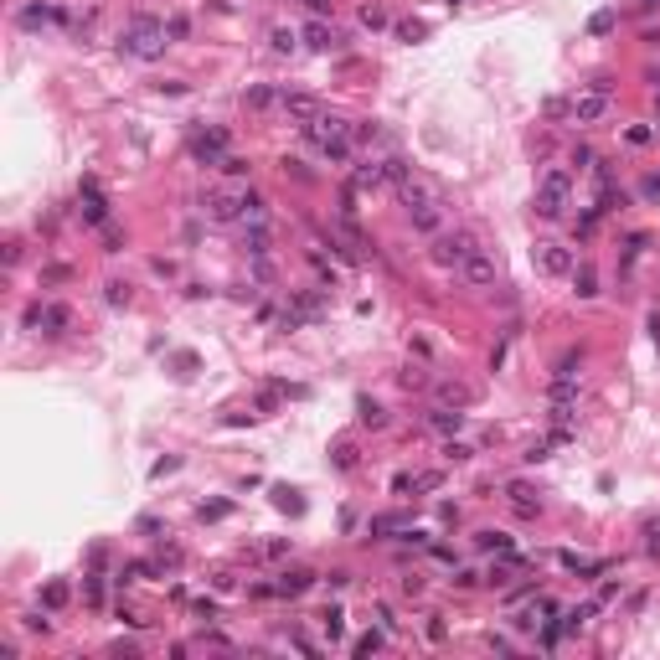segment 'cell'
Segmentation results:
<instances>
[{
	"instance_id": "34",
	"label": "cell",
	"mask_w": 660,
	"mask_h": 660,
	"mask_svg": "<svg viewBox=\"0 0 660 660\" xmlns=\"http://www.w3.org/2000/svg\"><path fill=\"white\" fill-rule=\"evenodd\" d=\"M470 454H475V449H470V444H459V438H449V444H444V459H449V465H465Z\"/></svg>"
},
{
	"instance_id": "39",
	"label": "cell",
	"mask_w": 660,
	"mask_h": 660,
	"mask_svg": "<svg viewBox=\"0 0 660 660\" xmlns=\"http://www.w3.org/2000/svg\"><path fill=\"white\" fill-rule=\"evenodd\" d=\"M588 31H593V36H604V31H614V11H599V16L588 21Z\"/></svg>"
},
{
	"instance_id": "53",
	"label": "cell",
	"mask_w": 660,
	"mask_h": 660,
	"mask_svg": "<svg viewBox=\"0 0 660 660\" xmlns=\"http://www.w3.org/2000/svg\"><path fill=\"white\" fill-rule=\"evenodd\" d=\"M650 341L660 346V310H650Z\"/></svg>"
},
{
	"instance_id": "40",
	"label": "cell",
	"mask_w": 660,
	"mask_h": 660,
	"mask_svg": "<svg viewBox=\"0 0 660 660\" xmlns=\"http://www.w3.org/2000/svg\"><path fill=\"white\" fill-rule=\"evenodd\" d=\"M398 382H403V387H428V371H423V366H408Z\"/></svg>"
},
{
	"instance_id": "46",
	"label": "cell",
	"mask_w": 660,
	"mask_h": 660,
	"mask_svg": "<svg viewBox=\"0 0 660 660\" xmlns=\"http://www.w3.org/2000/svg\"><path fill=\"white\" fill-rule=\"evenodd\" d=\"M573 165H578V170H583V165H599V155H593L588 145H578V150H573Z\"/></svg>"
},
{
	"instance_id": "28",
	"label": "cell",
	"mask_w": 660,
	"mask_h": 660,
	"mask_svg": "<svg viewBox=\"0 0 660 660\" xmlns=\"http://www.w3.org/2000/svg\"><path fill=\"white\" fill-rule=\"evenodd\" d=\"M475 542H480V552H500V557L511 552V537H505V532H480Z\"/></svg>"
},
{
	"instance_id": "37",
	"label": "cell",
	"mask_w": 660,
	"mask_h": 660,
	"mask_svg": "<svg viewBox=\"0 0 660 660\" xmlns=\"http://www.w3.org/2000/svg\"><path fill=\"white\" fill-rule=\"evenodd\" d=\"M361 26H371V31H382V26H387V11H377V6H366V11H361Z\"/></svg>"
},
{
	"instance_id": "17",
	"label": "cell",
	"mask_w": 660,
	"mask_h": 660,
	"mask_svg": "<svg viewBox=\"0 0 660 660\" xmlns=\"http://www.w3.org/2000/svg\"><path fill=\"white\" fill-rule=\"evenodd\" d=\"M423 423H428L433 433H444V438H454L459 428H465V413H459V408H433V413L423 418Z\"/></svg>"
},
{
	"instance_id": "15",
	"label": "cell",
	"mask_w": 660,
	"mask_h": 660,
	"mask_svg": "<svg viewBox=\"0 0 660 660\" xmlns=\"http://www.w3.org/2000/svg\"><path fill=\"white\" fill-rule=\"evenodd\" d=\"M377 186H387V165L366 155V160L356 165V175H351V191H377Z\"/></svg>"
},
{
	"instance_id": "31",
	"label": "cell",
	"mask_w": 660,
	"mask_h": 660,
	"mask_svg": "<svg viewBox=\"0 0 660 660\" xmlns=\"http://www.w3.org/2000/svg\"><path fill=\"white\" fill-rule=\"evenodd\" d=\"M103 299L114 304V310H119V304H129V284H124V279H108V284H103Z\"/></svg>"
},
{
	"instance_id": "43",
	"label": "cell",
	"mask_w": 660,
	"mask_h": 660,
	"mask_svg": "<svg viewBox=\"0 0 660 660\" xmlns=\"http://www.w3.org/2000/svg\"><path fill=\"white\" fill-rule=\"evenodd\" d=\"M165 31H170V41H186L191 26H186V16H170V21H165Z\"/></svg>"
},
{
	"instance_id": "24",
	"label": "cell",
	"mask_w": 660,
	"mask_h": 660,
	"mask_svg": "<svg viewBox=\"0 0 660 660\" xmlns=\"http://www.w3.org/2000/svg\"><path fill=\"white\" fill-rule=\"evenodd\" d=\"M408 516L403 511H387V516H371V537H392V532H408Z\"/></svg>"
},
{
	"instance_id": "50",
	"label": "cell",
	"mask_w": 660,
	"mask_h": 660,
	"mask_svg": "<svg viewBox=\"0 0 660 660\" xmlns=\"http://www.w3.org/2000/svg\"><path fill=\"white\" fill-rule=\"evenodd\" d=\"M83 593H88V604H103V583H98V578H88V588H83Z\"/></svg>"
},
{
	"instance_id": "54",
	"label": "cell",
	"mask_w": 660,
	"mask_h": 660,
	"mask_svg": "<svg viewBox=\"0 0 660 660\" xmlns=\"http://www.w3.org/2000/svg\"><path fill=\"white\" fill-rule=\"evenodd\" d=\"M304 6H310L315 16H325V11H330V0H304Z\"/></svg>"
},
{
	"instance_id": "52",
	"label": "cell",
	"mask_w": 660,
	"mask_h": 660,
	"mask_svg": "<svg viewBox=\"0 0 660 660\" xmlns=\"http://www.w3.org/2000/svg\"><path fill=\"white\" fill-rule=\"evenodd\" d=\"M175 366H181V377H191V371H196V356H191V351H181V356H175Z\"/></svg>"
},
{
	"instance_id": "27",
	"label": "cell",
	"mask_w": 660,
	"mask_h": 660,
	"mask_svg": "<svg viewBox=\"0 0 660 660\" xmlns=\"http://www.w3.org/2000/svg\"><path fill=\"white\" fill-rule=\"evenodd\" d=\"M279 98H284V93H274V88H263V83H258V88H248V93H243V103H248V108H274Z\"/></svg>"
},
{
	"instance_id": "45",
	"label": "cell",
	"mask_w": 660,
	"mask_h": 660,
	"mask_svg": "<svg viewBox=\"0 0 660 660\" xmlns=\"http://www.w3.org/2000/svg\"><path fill=\"white\" fill-rule=\"evenodd\" d=\"M269 41H274V52H289V47H294V31H284V26H279Z\"/></svg>"
},
{
	"instance_id": "12",
	"label": "cell",
	"mask_w": 660,
	"mask_h": 660,
	"mask_svg": "<svg viewBox=\"0 0 660 660\" xmlns=\"http://www.w3.org/2000/svg\"><path fill=\"white\" fill-rule=\"evenodd\" d=\"M341 135H351V124L346 119H336V114H320L315 124H304V140H310V145H330V140H341Z\"/></svg>"
},
{
	"instance_id": "48",
	"label": "cell",
	"mask_w": 660,
	"mask_h": 660,
	"mask_svg": "<svg viewBox=\"0 0 660 660\" xmlns=\"http://www.w3.org/2000/svg\"><path fill=\"white\" fill-rule=\"evenodd\" d=\"M624 140H629V145H650V129H645V124H634V129H629Z\"/></svg>"
},
{
	"instance_id": "25",
	"label": "cell",
	"mask_w": 660,
	"mask_h": 660,
	"mask_svg": "<svg viewBox=\"0 0 660 660\" xmlns=\"http://www.w3.org/2000/svg\"><path fill=\"white\" fill-rule=\"evenodd\" d=\"M330 465H336V470H356V465H361V454H356V444H346V438H341V444L330 449Z\"/></svg>"
},
{
	"instance_id": "29",
	"label": "cell",
	"mask_w": 660,
	"mask_h": 660,
	"mask_svg": "<svg viewBox=\"0 0 660 660\" xmlns=\"http://www.w3.org/2000/svg\"><path fill=\"white\" fill-rule=\"evenodd\" d=\"M68 599H73V593H68V583H62V578H52L47 588H41V604H47V609H62Z\"/></svg>"
},
{
	"instance_id": "47",
	"label": "cell",
	"mask_w": 660,
	"mask_h": 660,
	"mask_svg": "<svg viewBox=\"0 0 660 660\" xmlns=\"http://www.w3.org/2000/svg\"><path fill=\"white\" fill-rule=\"evenodd\" d=\"M454 583H459V588H475V583H480V573H475V567H459Z\"/></svg>"
},
{
	"instance_id": "5",
	"label": "cell",
	"mask_w": 660,
	"mask_h": 660,
	"mask_svg": "<svg viewBox=\"0 0 660 660\" xmlns=\"http://www.w3.org/2000/svg\"><path fill=\"white\" fill-rule=\"evenodd\" d=\"M202 217L207 222H243V191H207Z\"/></svg>"
},
{
	"instance_id": "18",
	"label": "cell",
	"mask_w": 660,
	"mask_h": 660,
	"mask_svg": "<svg viewBox=\"0 0 660 660\" xmlns=\"http://www.w3.org/2000/svg\"><path fill=\"white\" fill-rule=\"evenodd\" d=\"M547 403H552V408H578V377H552Z\"/></svg>"
},
{
	"instance_id": "30",
	"label": "cell",
	"mask_w": 660,
	"mask_h": 660,
	"mask_svg": "<svg viewBox=\"0 0 660 660\" xmlns=\"http://www.w3.org/2000/svg\"><path fill=\"white\" fill-rule=\"evenodd\" d=\"M320 629L330 634V640H341V634H346V614H341V609H325V614H320Z\"/></svg>"
},
{
	"instance_id": "42",
	"label": "cell",
	"mask_w": 660,
	"mask_h": 660,
	"mask_svg": "<svg viewBox=\"0 0 660 660\" xmlns=\"http://www.w3.org/2000/svg\"><path fill=\"white\" fill-rule=\"evenodd\" d=\"M217 170H227V175H248L253 165H248L243 155H227V160H222V165H217Z\"/></svg>"
},
{
	"instance_id": "32",
	"label": "cell",
	"mask_w": 660,
	"mask_h": 660,
	"mask_svg": "<svg viewBox=\"0 0 660 660\" xmlns=\"http://www.w3.org/2000/svg\"><path fill=\"white\" fill-rule=\"evenodd\" d=\"M423 36H428L423 21H398V41H423Z\"/></svg>"
},
{
	"instance_id": "36",
	"label": "cell",
	"mask_w": 660,
	"mask_h": 660,
	"mask_svg": "<svg viewBox=\"0 0 660 660\" xmlns=\"http://www.w3.org/2000/svg\"><path fill=\"white\" fill-rule=\"evenodd\" d=\"M645 552L660 562V521H645Z\"/></svg>"
},
{
	"instance_id": "26",
	"label": "cell",
	"mask_w": 660,
	"mask_h": 660,
	"mask_svg": "<svg viewBox=\"0 0 660 660\" xmlns=\"http://www.w3.org/2000/svg\"><path fill=\"white\" fill-rule=\"evenodd\" d=\"M274 505H279V511H289V516H304V500H299V490H289V485L274 490Z\"/></svg>"
},
{
	"instance_id": "51",
	"label": "cell",
	"mask_w": 660,
	"mask_h": 660,
	"mask_svg": "<svg viewBox=\"0 0 660 660\" xmlns=\"http://www.w3.org/2000/svg\"><path fill=\"white\" fill-rule=\"evenodd\" d=\"M444 634H449V629H444V619H438V614H433V619H428V640L438 645V640H444Z\"/></svg>"
},
{
	"instance_id": "55",
	"label": "cell",
	"mask_w": 660,
	"mask_h": 660,
	"mask_svg": "<svg viewBox=\"0 0 660 660\" xmlns=\"http://www.w3.org/2000/svg\"><path fill=\"white\" fill-rule=\"evenodd\" d=\"M645 6H655V0H645Z\"/></svg>"
},
{
	"instance_id": "38",
	"label": "cell",
	"mask_w": 660,
	"mask_h": 660,
	"mask_svg": "<svg viewBox=\"0 0 660 660\" xmlns=\"http://www.w3.org/2000/svg\"><path fill=\"white\" fill-rule=\"evenodd\" d=\"M232 511V500H212V505H202V521H222Z\"/></svg>"
},
{
	"instance_id": "1",
	"label": "cell",
	"mask_w": 660,
	"mask_h": 660,
	"mask_svg": "<svg viewBox=\"0 0 660 660\" xmlns=\"http://www.w3.org/2000/svg\"><path fill=\"white\" fill-rule=\"evenodd\" d=\"M165 47H170V31H165V21H155V16H135L124 26V36H119V52L140 57V62H155Z\"/></svg>"
},
{
	"instance_id": "19",
	"label": "cell",
	"mask_w": 660,
	"mask_h": 660,
	"mask_svg": "<svg viewBox=\"0 0 660 660\" xmlns=\"http://www.w3.org/2000/svg\"><path fill=\"white\" fill-rule=\"evenodd\" d=\"M433 392H438V403H444V408H470L475 403V387H465V382H438Z\"/></svg>"
},
{
	"instance_id": "56",
	"label": "cell",
	"mask_w": 660,
	"mask_h": 660,
	"mask_svg": "<svg viewBox=\"0 0 660 660\" xmlns=\"http://www.w3.org/2000/svg\"><path fill=\"white\" fill-rule=\"evenodd\" d=\"M655 108H660V98H655Z\"/></svg>"
},
{
	"instance_id": "23",
	"label": "cell",
	"mask_w": 660,
	"mask_h": 660,
	"mask_svg": "<svg viewBox=\"0 0 660 660\" xmlns=\"http://www.w3.org/2000/svg\"><path fill=\"white\" fill-rule=\"evenodd\" d=\"M356 423H361V428H387V408L371 403V398H361V403H356Z\"/></svg>"
},
{
	"instance_id": "41",
	"label": "cell",
	"mask_w": 660,
	"mask_h": 660,
	"mask_svg": "<svg viewBox=\"0 0 660 660\" xmlns=\"http://www.w3.org/2000/svg\"><path fill=\"white\" fill-rule=\"evenodd\" d=\"M640 196L660 207V175H645V181H640Z\"/></svg>"
},
{
	"instance_id": "11",
	"label": "cell",
	"mask_w": 660,
	"mask_h": 660,
	"mask_svg": "<svg viewBox=\"0 0 660 660\" xmlns=\"http://www.w3.org/2000/svg\"><path fill=\"white\" fill-rule=\"evenodd\" d=\"M289 310H299L304 325L320 320V315L330 310V289H289Z\"/></svg>"
},
{
	"instance_id": "13",
	"label": "cell",
	"mask_w": 660,
	"mask_h": 660,
	"mask_svg": "<svg viewBox=\"0 0 660 660\" xmlns=\"http://www.w3.org/2000/svg\"><path fill=\"white\" fill-rule=\"evenodd\" d=\"M299 36H304V47H315V52H336L341 41H346V36H341L336 26H330V21H320V16H315V21H310V26H304Z\"/></svg>"
},
{
	"instance_id": "7",
	"label": "cell",
	"mask_w": 660,
	"mask_h": 660,
	"mask_svg": "<svg viewBox=\"0 0 660 660\" xmlns=\"http://www.w3.org/2000/svg\"><path fill=\"white\" fill-rule=\"evenodd\" d=\"M78 196H83V207H78V217H83V222H88V227H108V202H103V191H98V181H93V175H83Z\"/></svg>"
},
{
	"instance_id": "14",
	"label": "cell",
	"mask_w": 660,
	"mask_h": 660,
	"mask_svg": "<svg viewBox=\"0 0 660 660\" xmlns=\"http://www.w3.org/2000/svg\"><path fill=\"white\" fill-rule=\"evenodd\" d=\"M68 11H62V6H26V11H21V26H26V31H36V26H68Z\"/></svg>"
},
{
	"instance_id": "2",
	"label": "cell",
	"mask_w": 660,
	"mask_h": 660,
	"mask_svg": "<svg viewBox=\"0 0 660 660\" xmlns=\"http://www.w3.org/2000/svg\"><path fill=\"white\" fill-rule=\"evenodd\" d=\"M567 196H573V175H567L562 165H552V170L537 181V202H532V207H537V217L557 222V217L567 212Z\"/></svg>"
},
{
	"instance_id": "8",
	"label": "cell",
	"mask_w": 660,
	"mask_h": 660,
	"mask_svg": "<svg viewBox=\"0 0 660 660\" xmlns=\"http://www.w3.org/2000/svg\"><path fill=\"white\" fill-rule=\"evenodd\" d=\"M279 108H284V119L299 124V129H304V124H315V119L325 114V103H320L315 93H284V98H279Z\"/></svg>"
},
{
	"instance_id": "49",
	"label": "cell",
	"mask_w": 660,
	"mask_h": 660,
	"mask_svg": "<svg viewBox=\"0 0 660 660\" xmlns=\"http://www.w3.org/2000/svg\"><path fill=\"white\" fill-rule=\"evenodd\" d=\"M284 175H294V181H310V170H304L299 160H284Z\"/></svg>"
},
{
	"instance_id": "4",
	"label": "cell",
	"mask_w": 660,
	"mask_h": 660,
	"mask_svg": "<svg viewBox=\"0 0 660 660\" xmlns=\"http://www.w3.org/2000/svg\"><path fill=\"white\" fill-rule=\"evenodd\" d=\"M191 160L196 165H222L227 160V129H196L191 135Z\"/></svg>"
},
{
	"instance_id": "10",
	"label": "cell",
	"mask_w": 660,
	"mask_h": 660,
	"mask_svg": "<svg viewBox=\"0 0 660 660\" xmlns=\"http://www.w3.org/2000/svg\"><path fill=\"white\" fill-rule=\"evenodd\" d=\"M459 279H465L470 289H490V284H495V258L485 248H475L465 263H459Z\"/></svg>"
},
{
	"instance_id": "33",
	"label": "cell",
	"mask_w": 660,
	"mask_h": 660,
	"mask_svg": "<svg viewBox=\"0 0 660 660\" xmlns=\"http://www.w3.org/2000/svg\"><path fill=\"white\" fill-rule=\"evenodd\" d=\"M521 459H526V465H542V459H552V438H537V444L526 449Z\"/></svg>"
},
{
	"instance_id": "44",
	"label": "cell",
	"mask_w": 660,
	"mask_h": 660,
	"mask_svg": "<svg viewBox=\"0 0 660 660\" xmlns=\"http://www.w3.org/2000/svg\"><path fill=\"white\" fill-rule=\"evenodd\" d=\"M124 248V237H119V227H103V253H119Z\"/></svg>"
},
{
	"instance_id": "21",
	"label": "cell",
	"mask_w": 660,
	"mask_h": 660,
	"mask_svg": "<svg viewBox=\"0 0 660 660\" xmlns=\"http://www.w3.org/2000/svg\"><path fill=\"white\" fill-rule=\"evenodd\" d=\"M567 279H573V294H578V299H593V294H599V274H593V263H573V274H567Z\"/></svg>"
},
{
	"instance_id": "35",
	"label": "cell",
	"mask_w": 660,
	"mask_h": 660,
	"mask_svg": "<svg viewBox=\"0 0 660 660\" xmlns=\"http://www.w3.org/2000/svg\"><path fill=\"white\" fill-rule=\"evenodd\" d=\"M377 650H382V629H366L356 640V655H377Z\"/></svg>"
},
{
	"instance_id": "20",
	"label": "cell",
	"mask_w": 660,
	"mask_h": 660,
	"mask_svg": "<svg viewBox=\"0 0 660 660\" xmlns=\"http://www.w3.org/2000/svg\"><path fill=\"white\" fill-rule=\"evenodd\" d=\"M408 217H413V227H418V232H438V227H444V207H438V202H423V207H413Z\"/></svg>"
},
{
	"instance_id": "9",
	"label": "cell",
	"mask_w": 660,
	"mask_h": 660,
	"mask_svg": "<svg viewBox=\"0 0 660 660\" xmlns=\"http://www.w3.org/2000/svg\"><path fill=\"white\" fill-rule=\"evenodd\" d=\"M532 258H537V269H542L547 279H567V274H573V253H567L562 243H537Z\"/></svg>"
},
{
	"instance_id": "6",
	"label": "cell",
	"mask_w": 660,
	"mask_h": 660,
	"mask_svg": "<svg viewBox=\"0 0 660 660\" xmlns=\"http://www.w3.org/2000/svg\"><path fill=\"white\" fill-rule=\"evenodd\" d=\"M470 253H475V237L470 232H444L433 243V263H438V269H459Z\"/></svg>"
},
{
	"instance_id": "3",
	"label": "cell",
	"mask_w": 660,
	"mask_h": 660,
	"mask_svg": "<svg viewBox=\"0 0 660 660\" xmlns=\"http://www.w3.org/2000/svg\"><path fill=\"white\" fill-rule=\"evenodd\" d=\"M609 78H593L583 93H573V103H567V114H573V124H599L609 114Z\"/></svg>"
},
{
	"instance_id": "16",
	"label": "cell",
	"mask_w": 660,
	"mask_h": 660,
	"mask_svg": "<svg viewBox=\"0 0 660 660\" xmlns=\"http://www.w3.org/2000/svg\"><path fill=\"white\" fill-rule=\"evenodd\" d=\"M310 583H315L310 567H289V573H279V583H274V588H279V599H299V593L310 588Z\"/></svg>"
},
{
	"instance_id": "22",
	"label": "cell",
	"mask_w": 660,
	"mask_h": 660,
	"mask_svg": "<svg viewBox=\"0 0 660 660\" xmlns=\"http://www.w3.org/2000/svg\"><path fill=\"white\" fill-rule=\"evenodd\" d=\"M68 325H73L68 304H41V330H47V336H62Z\"/></svg>"
}]
</instances>
